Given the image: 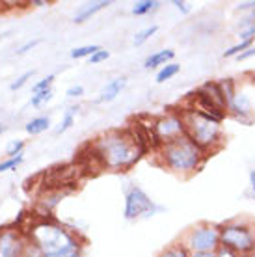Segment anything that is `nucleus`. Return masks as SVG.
<instances>
[{
  "instance_id": "6",
  "label": "nucleus",
  "mask_w": 255,
  "mask_h": 257,
  "mask_svg": "<svg viewBox=\"0 0 255 257\" xmlns=\"http://www.w3.org/2000/svg\"><path fill=\"white\" fill-rule=\"evenodd\" d=\"M190 253H205V251H216L220 242V225L211 222H201L190 227L181 240Z\"/></svg>"
},
{
  "instance_id": "33",
  "label": "nucleus",
  "mask_w": 255,
  "mask_h": 257,
  "mask_svg": "<svg viewBox=\"0 0 255 257\" xmlns=\"http://www.w3.org/2000/svg\"><path fill=\"white\" fill-rule=\"evenodd\" d=\"M173 6L177 8L181 13H185V15H186V13H190V10H192L188 2H181V0H173Z\"/></svg>"
},
{
  "instance_id": "31",
  "label": "nucleus",
  "mask_w": 255,
  "mask_h": 257,
  "mask_svg": "<svg viewBox=\"0 0 255 257\" xmlns=\"http://www.w3.org/2000/svg\"><path fill=\"white\" fill-rule=\"evenodd\" d=\"M39 43H41V39H32V41H26L25 45L19 47V49H17V54H25V52L32 51L34 47H38Z\"/></svg>"
},
{
  "instance_id": "20",
  "label": "nucleus",
  "mask_w": 255,
  "mask_h": 257,
  "mask_svg": "<svg viewBox=\"0 0 255 257\" xmlns=\"http://www.w3.org/2000/svg\"><path fill=\"white\" fill-rule=\"evenodd\" d=\"M157 32H159V26L157 25H151V26H147V28H144V30H140V32H136V36L133 38L134 47H142L144 43H147Z\"/></svg>"
},
{
  "instance_id": "22",
  "label": "nucleus",
  "mask_w": 255,
  "mask_h": 257,
  "mask_svg": "<svg viewBox=\"0 0 255 257\" xmlns=\"http://www.w3.org/2000/svg\"><path fill=\"white\" fill-rule=\"evenodd\" d=\"M99 49H102V47L99 45H82V47H77V49H73L71 51V58L75 60H80V58H91L93 54H95Z\"/></svg>"
},
{
  "instance_id": "12",
  "label": "nucleus",
  "mask_w": 255,
  "mask_h": 257,
  "mask_svg": "<svg viewBox=\"0 0 255 257\" xmlns=\"http://www.w3.org/2000/svg\"><path fill=\"white\" fill-rule=\"evenodd\" d=\"M125 86H127V77H117L114 80H110L101 90V95L97 99V103H110V101H114L115 97L123 91Z\"/></svg>"
},
{
  "instance_id": "36",
  "label": "nucleus",
  "mask_w": 255,
  "mask_h": 257,
  "mask_svg": "<svg viewBox=\"0 0 255 257\" xmlns=\"http://www.w3.org/2000/svg\"><path fill=\"white\" fill-rule=\"evenodd\" d=\"M190 257H216V251H205V253H190Z\"/></svg>"
},
{
  "instance_id": "25",
  "label": "nucleus",
  "mask_w": 255,
  "mask_h": 257,
  "mask_svg": "<svg viewBox=\"0 0 255 257\" xmlns=\"http://www.w3.org/2000/svg\"><path fill=\"white\" fill-rule=\"evenodd\" d=\"M54 75H49V77H45L41 78L39 82L34 84V88H32V93H39V91H45V90H51V86L52 82H54Z\"/></svg>"
},
{
  "instance_id": "24",
  "label": "nucleus",
  "mask_w": 255,
  "mask_h": 257,
  "mask_svg": "<svg viewBox=\"0 0 255 257\" xmlns=\"http://www.w3.org/2000/svg\"><path fill=\"white\" fill-rule=\"evenodd\" d=\"M23 149H25V142H23V140H13L6 149L8 159H13V157H19V155H23Z\"/></svg>"
},
{
  "instance_id": "30",
  "label": "nucleus",
  "mask_w": 255,
  "mask_h": 257,
  "mask_svg": "<svg viewBox=\"0 0 255 257\" xmlns=\"http://www.w3.org/2000/svg\"><path fill=\"white\" fill-rule=\"evenodd\" d=\"M238 39H240V41H248V39H255V25L248 26V28H244L242 32L238 34Z\"/></svg>"
},
{
  "instance_id": "38",
  "label": "nucleus",
  "mask_w": 255,
  "mask_h": 257,
  "mask_svg": "<svg viewBox=\"0 0 255 257\" xmlns=\"http://www.w3.org/2000/svg\"><path fill=\"white\" fill-rule=\"evenodd\" d=\"M30 4H32V6H38V8H45V6H49V2H43V0H32Z\"/></svg>"
},
{
  "instance_id": "8",
  "label": "nucleus",
  "mask_w": 255,
  "mask_h": 257,
  "mask_svg": "<svg viewBox=\"0 0 255 257\" xmlns=\"http://www.w3.org/2000/svg\"><path fill=\"white\" fill-rule=\"evenodd\" d=\"M155 211H157L155 203L140 187H136V185L127 187V190H125V209H123L125 218L136 220L142 218V216H149Z\"/></svg>"
},
{
  "instance_id": "23",
  "label": "nucleus",
  "mask_w": 255,
  "mask_h": 257,
  "mask_svg": "<svg viewBox=\"0 0 255 257\" xmlns=\"http://www.w3.org/2000/svg\"><path fill=\"white\" fill-rule=\"evenodd\" d=\"M52 99V90H45V91H39V93H34L32 99H30V103H32V106H43V104H47L49 101Z\"/></svg>"
},
{
  "instance_id": "34",
  "label": "nucleus",
  "mask_w": 255,
  "mask_h": 257,
  "mask_svg": "<svg viewBox=\"0 0 255 257\" xmlns=\"http://www.w3.org/2000/svg\"><path fill=\"white\" fill-rule=\"evenodd\" d=\"M253 56H255V47H251V49H248V51L242 52V54H240V56H236V58L244 62V60H249V58H253Z\"/></svg>"
},
{
  "instance_id": "14",
  "label": "nucleus",
  "mask_w": 255,
  "mask_h": 257,
  "mask_svg": "<svg viewBox=\"0 0 255 257\" xmlns=\"http://www.w3.org/2000/svg\"><path fill=\"white\" fill-rule=\"evenodd\" d=\"M175 56V52L172 49H162V51H157L153 54H149L144 62V67L146 69H157V67H164L166 64H170Z\"/></svg>"
},
{
  "instance_id": "11",
  "label": "nucleus",
  "mask_w": 255,
  "mask_h": 257,
  "mask_svg": "<svg viewBox=\"0 0 255 257\" xmlns=\"http://www.w3.org/2000/svg\"><path fill=\"white\" fill-rule=\"evenodd\" d=\"M199 90L203 91L205 95L209 97L218 108H222L227 112V101H225V95H223L222 84L214 82V80H209V82H205L203 86H199Z\"/></svg>"
},
{
  "instance_id": "40",
  "label": "nucleus",
  "mask_w": 255,
  "mask_h": 257,
  "mask_svg": "<svg viewBox=\"0 0 255 257\" xmlns=\"http://www.w3.org/2000/svg\"><path fill=\"white\" fill-rule=\"evenodd\" d=\"M4 131H6V127H4V125H2V127H0V135H2V133H4Z\"/></svg>"
},
{
  "instance_id": "28",
  "label": "nucleus",
  "mask_w": 255,
  "mask_h": 257,
  "mask_svg": "<svg viewBox=\"0 0 255 257\" xmlns=\"http://www.w3.org/2000/svg\"><path fill=\"white\" fill-rule=\"evenodd\" d=\"M108 56H110V52L106 51V49H99V51L89 58V64H93V65H97V64H101V62H106L108 60Z\"/></svg>"
},
{
  "instance_id": "18",
  "label": "nucleus",
  "mask_w": 255,
  "mask_h": 257,
  "mask_svg": "<svg viewBox=\"0 0 255 257\" xmlns=\"http://www.w3.org/2000/svg\"><path fill=\"white\" fill-rule=\"evenodd\" d=\"M159 257H190V251L186 250V246L179 240L175 244H170L168 248L160 251Z\"/></svg>"
},
{
  "instance_id": "35",
  "label": "nucleus",
  "mask_w": 255,
  "mask_h": 257,
  "mask_svg": "<svg viewBox=\"0 0 255 257\" xmlns=\"http://www.w3.org/2000/svg\"><path fill=\"white\" fill-rule=\"evenodd\" d=\"M238 10H255V2H242L238 4Z\"/></svg>"
},
{
  "instance_id": "9",
  "label": "nucleus",
  "mask_w": 255,
  "mask_h": 257,
  "mask_svg": "<svg viewBox=\"0 0 255 257\" xmlns=\"http://www.w3.org/2000/svg\"><path fill=\"white\" fill-rule=\"evenodd\" d=\"M28 235L19 227H0V257H23Z\"/></svg>"
},
{
  "instance_id": "26",
  "label": "nucleus",
  "mask_w": 255,
  "mask_h": 257,
  "mask_svg": "<svg viewBox=\"0 0 255 257\" xmlns=\"http://www.w3.org/2000/svg\"><path fill=\"white\" fill-rule=\"evenodd\" d=\"M21 162H23V155H19V157H13V159H6L4 162H0V174L10 172V170H15Z\"/></svg>"
},
{
  "instance_id": "15",
  "label": "nucleus",
  "mask_w": 255,
  "mask_h": 257,
  "mask_svg": "<svg viewBox=\"0 0 255 257\" xmlns=\"http://www.w3.org/2000/svg\"><path fill=\"white\" fill-rule=\"evenodd\" d=\"M51 127V119L47 116H39V117H34L32 121H28L26 123V133L28 135H32V136H36V135H41V133H45L47 128Z\"/></svg>"
},
{
  "instance_id": "32",
  "label": "nucleus",
  "mask_w": 255,
  "mask_h": 257,
  "mask_svg": "<svg viewBox=\"0 0 255 257\" xmlns=\"http://www.w3.org/2000/svg\"><path fill=\"white\" fill-rule=\"evenodd\" d=\"M216 257H240L236 251L229 250V248H225V246H220L216 250Z\"/></svg>"
},
{
  "instance_id": "17",
  "label": "nucleus",
  "mask_w": 255,
  "mask_h": 257,
  "mask_svg": "<svg viewBox=\"0 0 255 257\" xmlns=\"http://www.w3.org/2000/svg\"><path fill=\"white\" fill-rule=\"evenodd\" d=\"M160 6V2L157 0H140V2H134L133 4V15H147V13L155 12Z\"/></svg>"
},
{
  "instance_id": "10",
  "label": "nucleus",
  "mask_w": 255,
  "mask_h": 257,
  "mask_svg": "<svg viewBox=\"0 0 255 257\" xmlns=\"http://www.w3.org/2000/svg\"><path fill=\"white\" fill-rule=\"evenodd\" d=\"M227 116L235 117L236 121L240 123H253V106H251V101L249 97L236 88V91L233 93V97L227 99Z\"/></svg>"
},
{
  "instance_id": "29",
  "label": "nucleus",
  "mask_w": 255,
  "mask_h": 257,
  "mask_svg": "<svg viewBox=\"0 0 255 257\" xmlns=\"http://www.w3.org/2000/svg\"><path fill=\"white\" fill-rule=\"evenodd\" d=\"M65 95L69 97V99H77V97H82L84 95V88L80 84H75V86H71L69 90L65 91Z\"/></svg>"
},
{
  "instance_id": "21",
  "label": "nucleus",
  "mask_w": 255,
  "mask_h": 257,
  "mask_svg": "<svg viewBox=\"0 0 255 257\" xmlns=\"http://www.w3.org/2000/svg\"><path fill=\"white\" fill-rule=\"evenodd\" d=\"M253 41L255 39H248V41H238L236 45L229 47L227 51L223 52V58H233V56H240L242 52H246L248 49L253 47Z\"/></svg>"
},
{
  "instance_id": "19",
  "label": "nucleus",
  "mask_w": 255,
  "mask_h": 257,
  "mask_svg": "<svg viewBox=\"0 0 255 257\" xmlns=\"http://www.w3.org/2000/svg\"><path fill=\"white\" fill-rule=\"evenodd\" d=\"M179 71H181V65L175 64V62H170V64H166L164 67H160L159 69V73H157V82L159 84L166 82V80L175 77Z\"/></svg>"
},
{
  "instance_id": "3",
  "label": "nucleus",
  "mask_w": 255,
  "mask_h": 257,
  "mask_svg": "<svg viewBox=\"0 0 255 257\" xmlns=\"http://www.w3.org/2000/svg\"><path fill=\"white\" fill-rule=\"evenodd\" d=\"M155 157H157L159 164L179 175L196 174L205 164V161L209 159L188 136H181L170 144L160 146L155 151Z\"/></svg>"
},
{
  "instance_id": "4",
  "label": "nucleus",
  "mask_w": 255,
  "mask_h": 257,
  "mask_svg": "<svg viewBox=\"0 0 255 257\" xmlns=\"http://www.w3.org/2000/svg\"><path fill=\"white\" fill-rule=\"evenodd\" d=\"M179 112L183 114L186 125V136L190 138L207 157L216 153L223 144V131L222 123L212 119V117L199 114L196 110L181 106Z\"/></svg>"
},
{
  "instance_id": "13",
  "label": "nucleus",
  "mask_w": 255,
  "mask_h": 257,
  "mask_svg": "<svg viewBox=\"0 0 255 257\" xmlns=\"http://www.w3.org/2000/svg\"><path fill=\"white\" fill-rule=\"evenodd\" d=\"M106 6H110L108 0H97V2H84L82 6L78 8L77 15H75V23L80 25L84 21L91 19L95 13H99L101 10H104Z\"/></svg>"
},
{
  "instance_id": "39",
  "label": "nucleus",
  "mask_w": 255,
  "mask_h": 257,
  "mask_svg": "<svg viewBox=\"0 0 255 257\" xmlns=\"http://www.w3.org/2000/svg\"><path fill=\"white\" fill-rule=\"evenodd\" d=\"M240 257H255V251H249V253H244V255Z\"/></svg>"
},
{
  "instance_id": "2",
  "label": "nucleus",
  "mask_w": 255,
  "mask_h": 257,
  "mask_svg": "<svg viewBox=\"0 0 255 257\" xmlns=\"http://www.w3.org/2000/svg\"><path fill=\"white\" fill-rule=\"evenodd\" d=\"M28 240L43 257H82L84 238L54 218H34L25 225Z\"/></svg>"
},
{
  "instance_id": "5",
  "label": "nucleus",
  "mask_w": 255,
  "mask_h": 257,
  "mask_svg": "<svg viewBox=\"0 0 255 257\" xmlns=\"http://www.w3.org/2000/svg\"><path fill=\"white\" fill-rule=\"evenodd\" d=\"M220 242L238 255L255 251V224L246 218L225 222L220 225Z\"/></svg>"
},
{
  "instance_id": "37",
  "label": "nucleus",
  "mask_w": 255,
  "mask_h": 257,
  "mask_svg": "<svg viewBox=\"0 0 255 257\" xmlns=\"http://www.w3.org/2000/svg\"><path fill=\"white\" fill-rule=\"evenodd\" d=\"M249 187H251V190H253V194H255V168L249 172Z\"/></svg>"
},
{
  "instance_id": "27",
  "label": "nucleus",
  "mask_w": 255,
  "mask_h": 257,
  "mask_svg": "<svg viewBox=\"0 0 255 257\" xmlns=\"http://www.w3.org/2000/svg\"><path fill=\"white\" fill-rule=\"evenodd\" d=\"M32 77H34V71H26V73H23V75H21V77L17 78L15 82H12V86H10V90H12V91L21 90V88H23V86H25V84L28 82V80H30Z\"/></svg>"
},
{
  "instance_id": "7",
  "label": "nucleus",
  "mask_w": 255,
  "mask_h": 257,
  "mask_svg": "<svg viewBox=\"0 0 255 257\" xmlns=\"http://www.w3.org/2000/svg\"><path fill=\"white\" fill-rule=\"evenodd\" d=\"M151 128H153L155 142H157L159 148L164 144L177 140L181 136H186L185 119H183V114L179 110H168L166 114L153 117Z\"/></svg>"
},
{
  "instance_id": "41",
  "label": "nucleus",
  "mask_w": 255,
  "mask_h": 257,
  "mask_svg": "<svg viewBox=\"0 0 255 257\" xmlns=\"http://www.w3.org/2000/svg\"><path fill=\"white\" fill-rule=\"evenodd\" d=\"M251 80H253V84H255V73H251Z\"/></svg>"
},
{
  "instance_id": "16",
  "label": "nucleus",
  "mask_w": 255,
  "mask_h": 257,
  "mask_svg": "<svg viewBox=\"0 0 255 257\" xmlns=\"http://www.w3.org/2000/svg\"><path fill=\"white\" fill-rule=\"evenodd\" d=\"M77 114H78V106H69V108L65 110L62 121H60V125L56 127V135H62V133H65L67 128L73 127V123H75V116H77Z\"/></svg>"
},
{
  "instance_id": "1",
  "label": "nucleus",
  "mask_w": 255,
  "mask_h": 257,
  "mask_svg": "<svg viewBox=\"0 0 255 257\" xmlns=\"http://www.w3.org/2000/svg\"><path fill=\"white\" fill-rule=\"evenodd\" d=\"M88 159L99 170L127 172L146 155L131 128H114L101 135L88 146Z\"/></svg>"
}]
</instances>
